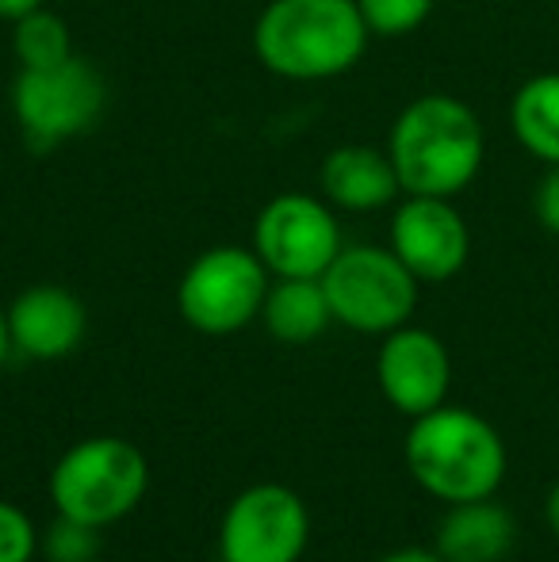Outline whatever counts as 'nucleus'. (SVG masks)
I'll return each mask as SVG.
<instances>
[{"mask_svg":"<svg viewBox=\"0 0 559 562\" xmlns=\"http://www.w3.org/2000/svg\"><path fill=\"white\" fill-rule=\"evenodd\" d=\"M311 540V517L295 490L280 482L242 490L219 528L223 562H299Z\"/></svg>","mask_w":559,"mask_h":562,"instance_id":"obj_9","label":"nucleus"},{"mask_svg":"<svg viewBox=\"0 0 559 562\" xmlns=\"http://www.w3.org/2000/svg\"><path fill=\"white\" fill-rule=\"evenodd\" d=\"M12 348L31 360H62L77 352L89 334V311L69 288L58 283H35L20 291L4 311Z\"/></svg>","mask_w":559,"mask_h":562,"instance_id":"obj_12","label":"nucleus"},{"mask_svg":"<svg viewBox=\"0 0 559 562\" xmlns=\"http://www.w3.org/2000/svg\"><path fill=\"white\" fill-rule=\"evenodd\" d=\"M318 280L334 322L353 334L383 337L406 326L418 306V280L391 252V245H342Z\"/></svg>","mask_w":559,"mask_h":562,"instance_id":"obj_5","label":"nucleus"},{"mask_svg":"<svg viewBox=\"0 0 559 562\" xmlns=\"http://www.w3.org/2000/svg\"><path fill=\"white\" fill-rule=\"evenodd\" d=\"M533 207H537L540 226H545L548 234H556V237H559V165H552V172H548V177L540 180Z\"/></svg>","mask_w":559,"mask_h":562,"instance_id":"obj_21","label":"nucleus"},{"mask_svg":"<svg viewBox=\"0 0 559 562\" xmlns=\"http://www.w3.org/2000/svg\"><path fill=\"white\" fill-rule=\"evenodd\" d=\"M8 352H12V337H8V318H4V311H0V368H4Z\"/></svg>","mask_w":559,"mask_h":562,"instance_id":"obj_25","label":"nucleus"},{"mask_svg":"<svg viewBox=\"0 0 559 562\" xmlns=\"http://www.w3.org/2000/svg\"><path fill=\"white\" fill-rule=\"evenodd\" d=\"M376 383L383 398L406 417H422L445 406L448 383H452L445 340L418 326H399L383 334L380 356H376Z\"/></svg>","mask_w":559,"mask_h":562,"instance_id":"obj_11","label":"nucleus"},{"mask_svg":"<svg viewBox=\"0 0 559 562\" xmlns=\"http://www.w3.org/2000/svg\"><path fill=\"white\" fill-rule=\"evenodd\" d=\"M261 322L283 345H311L334 322L322 280H277L265 295Z\"/></svg>","mask_w":559,"mask_h":562,"instance_id":"obj_15","label":"nucleus"},{"mask_svg":"<svg viewBox=\"0 0 559 562\" xmlns=\"http://www.w3.org/2000/svg\"><path fill=\"white\" fill-rule=\"evenodd\" d=\"M272 288L269 268L254 249L215 245L185 268L177 288L180 318L208 337H231L261 318L265 295Z\"/></svg>","mask_w":559,"mask_h":562,"instance_id":"obj_6","label":"nucleus"},{"mask_svg":"<svg viewBox=\"0 0 559 562\" xmlns=\"http://www.w3.org/2000/svg\"><path fill=\"white\" fill-rule=\"evenodd\" d=\"M437 0H357L368 31L376 38H403L429 20Z\"/></svg>","mask_w":559,"mask_h":562,"instance_id":"obj_18","label":"nucleus"},{"mask_svg":"<svg viewBox=\"0 0 559 562\" xmlns=\"http://www.w3.org/2000/svg\"><path fill=\"white\" fill-rule=\"evenodd\" d=\"M517 525L491 497L460 502L445 513L437 528V555L445 562H494L514 548Z\"/></svg>","mask_w":559,"mask_h":562,"instance_id":"obj_14","label":"nucleus"},{"mask_svg":"<svg viewBox=\"0 0 559 562\" xmlns=\"http://www.w3.org/2000/svg\"><path fill=\"white\" fill-rule=\"evenodd\" d=\"M254 252L272 280H318L342 252V226L322 195H272L254 223Z\"/></svg>","mask_w":559,"mask_h":562,"instance_id":"obj_8","label":"nucleus"},{"mask_svg":"<svg viewBox=\"0 0 559 562\" xmlns=\"http://www.w3.org/2000/svg\"><path fill=\"white\" fill-rule=\"evenodd\" d=\"M12 54L20 61V69H46L74 58L69 23L46 4L35 8V12H27L23 20L12 23Z\"/></svg>","mask_w":559,"mask_h":562,"instance_id":"obj_17","label":"nucleus"},{"mask_svg":"<svg viewBox=\"0 0 559 562\" xmlns=\"http://www.w3.org/2000/svg\"><path fill=\"white\" fill-rule=\"evenodd\" d=\"M149 486L146 456L123 437H89L51 471V502L58 517L108 528L138 509Z\"/></svg>","mask_w":559,"mask_h":562,"instance_id":"obj_4","label":"nucleus"},{"mask_svg":"<svg viewBox=\"0 0 559 562\" xmlns=\"http://www.w3.org/2000/svg\"><path fill=\"white\" fill-rule=\"evenodd\" d=\"M318 188L329 207L353 211V215L388 207L403 192L388 149H376V146L329 149L318 165Z\"/></svg>","mask_w":559,"mask_h":562,"instance_id":"obj_13","label":"nucleus"},{"mask_svg":"<svg viewBox=\"0 0 559 562\" xmlns=\"http://www.w3.org/2000/svg\"><path fill=\"white\" fill-rule=\"evenodd\" d=\"M46 0H0V20H8V23H15V20H23L27 12H35V8H43Z\"/></svg>","mask_w":559,"mask_h":562,"instance_id":"obj_22","label":"nucleus"},{"mask_svg":"<svg viewBox=\"0 0 559 562\" xmlns=\"http://www.w3.org/2000/svg\"><path fill=\"white\" fill-rule=\"evenodd\" d=\"M357 0H269L254 23V54L283 81H334L368 50Z\"/></svg>","mask_w":559,"mask_h":562,"instance_id":"obj_1","label":"nucleus"},{"mask_svg":"<svg viewBox=\"0 0 559 562\" xmlns=\"http://www.w3.org/2000/svg\"><path fill=\"white\" fill-rule=\"evenodd\" d=\"M376 562H445L437 551H422V548H403V551H391V555L376 559Z\"/></svg>","mask_w":559,"mask_h":562,"instance_id":"obj_23","label":"nucleus"},{"mask_svg":"<svg viewBox=\"0 0 559 562\" xmlns=\"http://www.w3.org/2000/svg\"><path fill=\"white\" fill-rule=\"evenodd\" d=\"M97 532L100 528H89V525H81V520L62 517L43 540L46 559L51 562H89L97 555Z\"/></svg>","mask_w":559,"mask_h":562,"instance_id":"obj_19","label":"nucleus"},{"mask_svg":"<svg viewBox=\"0 0 559 562\" xmlns=\"http://www.w3.org/2000/svg\"><path fill=\"white\" fill-rule=\"evenodd\" d=\"M510 126L533 157L559 165V74H540L517 89L510 104Z\"/></svg>","mask_w":559,"mask_h":562,"instance_id":"obj_16","label":"nucleus"},{"mask_svg":"<svg viewBox=\"0 0 559 562\" xmlns=\"http://www.w3.org/2000/svg\"><path fill=\"white\" fill-rule=\"evenodd\" d=\"M406 467L414 482L445 505L494 497L506 479V445L476 409L437 406L414 417L406 432Z\"/></svg>","mask_w":559,"mask_h":562,"instance_id":"obj_3","label":"nucleus"},{"mask_svg":"<svg viewBox=\"0 0 559 562\" xmlns=\"http://www.w3.org/2000/svg\"><path fill=\"white\" fill-rule=\"evenodd\" d=\"M494 562H506V559H494Z\"/></svg>","mask_w":559,"mask_h":562,"instance_id":"obj_26","label":"nucleus"},{"mask_svg":"<svg viewBox=\"0 0 559 562\" xmlns=\"http://www.w3.org/2000/svg\"><path fill=\"white\" fill-rule=\"evenodd\" d=\"M391 252L418 283H445L468 265L471 234L452 200L406 195L391 218Z\"/></svg>","mask_w":559,"mask_h":562,"instance_id":"obj_10","label":"nucleus"},{"mask_svg":"<svg viewBox=\"0 0 559 562\" xmlns=\"http://www.w3.org/2000/svg\"><path fill=\"white\" fill-rule=\"evenodd\" d=\"M104 77L77 54L46 69H20L12 81V115L23 138L35 146H58L92 131L104 115Z\"/></svg>","mask_w":559,"mask_h":562,"instance_id":"obj_7","label":"nucleus"},{"mask_svg":"<svg viewBox=\"0 0 559 562\" xmlns=\"http://www.w3.org/2000/svg\"><path fill=\"white\" fill-rule=\"evenodd\" d=\"M487 138L479 115L448 92H425L399 112L388 157L403 195H460L483 169Z\"/></svg>","mask_w":559,"mask_h":562,"instance_id":"obj_2","label":"nucleus"},{"mask_svg":"<svg viewBox=\"0 0 559 562\" xmlns=\"http://www.w3.org/2000/svg\"><path fill=\"white\" fill-rule=\"evenodd\" d=\"M545 520H548V528H552V536L559 540V482L552 490H548V502H545Z\"/></svg>","mask_w":559,"mask_h":562,"instance_id":"obj_24","label":"nucleus"},{"mask_svg":"<svg viewBox=\"0 0 559 562\" xmlns=\"http://www.w3.org/2000/svg\"><path fill=\"white\" fill-rule=\"evenodd\" d=\"M38 551V532L31 517L12 502H0V562H31Z\"/></svg>","mask_w":559,"mask_h":562,"instance_id":"obj_20","label":"nucleus"}]
</instances>
